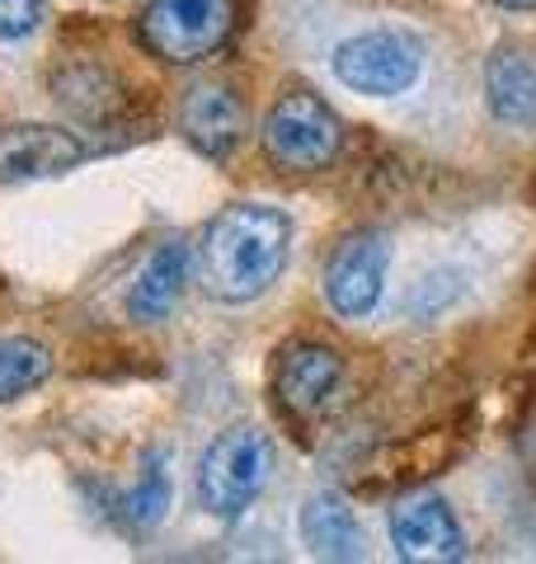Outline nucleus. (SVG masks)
I'll return each mask as SVG.
<instances>
[{"label":"nucleus","instance_id":"15","mask_svg":"<svg viewBox=\"0 0 536 564\" xmlns=\"http://www.w3.org/2000/svg\"><path fill=\"white\" fill-rule=\"evenodd\" d=\"M165 508H170V475H165V462H156L147 466V475H141V485L137 494L128 499V518L137 527H156L160 518H165Z\"/></svg>","mask_w":536,"mask_h":564},{"label":"nucleus","instance_id":"9","mask_svg":"<svg viewBox=\"0 0 536 564\" xmlns=\"http://www.w3.org/2000/svg\"><path fill=\"white\" fill-rule=\"evenodd\" d=\"M179 128L184 141L207 161H226L245 137V109L226 85H193L189 99L179 104Z\"/></svg>","mask_w":536,"mask_h":564},{"label":"nucleus","instance_id":"18","mask_svg":"<svg viewBox=\"0 0 536 564\" xmlns=\"http://www.w3.org/2000/svg\"><path fill=\"white\" fill-rule=\"evenodd\" d=\"M494 6H504V10H536V0H494Z\"/></svg>","mask_w":536,"mask_h":564},{"label":"nucleus","instance_id":"10","mask_svg":"<svg viewBox=\"0 0 536 564\" xmlns=\"http://www.w3.org/2000/svg\"><path fill=\"white\" fill-rule=\"evenodd\" d=\"M339 381H344V362L325 344H297L278 362V400L282 410H292L301 419L325 410L339 391Z\"/></svg>","mask_w":536,"mask_h":564},{"label":"nucleus","instance_id":"2","mask_svg":"<svg viewBox=\"0 0 536 564\" xmlns=\"http://www.w3.org/2000/svg\"><path fill=\"white\" fill-rule=\"evenodd\" d=\"M236 24V0H151L137 20V39L151 57L189 66L212 57Z\"/></svg>","mask_w":536,"mask_h":564},{"label":"nucleus","instance_id":"16","mask_svg":"<svg viewBox=\"0 0 536 564\" xmlns=\"http://www.w3.org/2000/svg\"><path fill=\"white\" fill-rule=\"evenodd\" d=\"M461 296V273L442 269V273H424L415 282V292H409V311L419 315V321H433L438 311H447Z\"/></svg>","mask_w":536,"mask_h":564},{"label":"nucleus","instance_id":"14","mask_svg":"<svg viewBox=\"0 0 536 564\" xmlns=\"http://www.w3.org/2000/svg\"><path fill=\"white\" fill-rule=\"evenodd\" d=\"M47 377H52V352L39 339H24V334L0 339V404L39 391Z\"/></svg>","mask_w":536,"mask_h":564},{"label":"nucleus","instance_id":"1","mask_svg":"<svg viewBox=\"0 0 536 564\" xmlns=\"http://www.w3.org/2000/svg\"><path fill=\"white\" fill-rule=\"evenodd\" d=\"M288 250H292L288 212L268 203H236L203 231L199 282L212 302L245 306L282 278Z\"/></svg>","mask_w":536,"mask_h":564},{"label":"nucleus","instance_id":"8","mask_svg":"<svg viewBox=\"0 0 536 564\" xmlns=\"http://www.w3.org/2000/svg\"><path fill=\"white\" fill-rule=\"evenodd\" d=\"M390 545L400 560L415 564H438V560H461L467 555V536L452 508L442 499H409L390 513Z\"/></svg>","mask_w":536,"mask_h":564},{"label":"nucleus","instance_id":"17","mask_svg":"<svg viewBox=\"0 0 536 564\" xmlns=\"http://www.w3.org/2000/svg\"><path fill=\"white\" fill-rule=\"evenodd\" d=\"M43 24V0H0V43L29 39Z\"/></svg>","mask_w":536,"mask_h":564},{"label":"nucleus","instance_id":"7","mask_svg":"<svg viewBox=\"0 0 536 564\" xmlns=\"http://www.w3.org/2000/svg\"><path fill=\"white\" fill-rule=\"evenodd\" d=\"M85 141L66 128L47 122H20L0 128V184H29V180H57L85 165Z\"/></svg>","mask_w":536,"mask_h":564},{"label":"nucleus","instance_id":"13","mask_svg":"<svg viewBox=\"0 0 536 564\" xmlns=\"http://www.w3.org/2000/svg\"><path fill=\"white\" fill-rule=\"evenodd\" d=\"M184 282H189V245L165 240L132 282V296H128L132 321H141V325L165 321V315L179 306V296H184Z\"/></svg>","mask_w":536,"mask_h":564},{"label":"nucleus","instance_id":"4","mask_svg":"<svg viewBox=\"0 0 536 564\" xmlns=\"http://www.w3.org/2000/svg\"><path fill=\"white\" fill-rule=\"evenodd\" d=\"M339 147H344L339 118L330 104L315 99L311 90H288L264 118V155L288 174L325 170L339 155Z\"/></svg>","mask_w":536,"mask_h":564},{"label":"nucleus","instance_id":"12","mask_svg":"<svg viewBox=\"0 0 536 564\" xmlns=\"http://www.w3.org/2000/svg\"><path fill=\"white\" fill-rule=\"evenodd\" d=\"M301 541H307L311 555H320V560H363V551H367L353 503L334 489H320L307 499V508H301Z\"/></svg>","mask_w":536,"mask_h":564},{"label":"nucleus","instance_id":"3","mask_svg":"<svg viewBox=\"0 0 536 564\" xmlns=\"http://www.w3.org/2000/svg\"><path fill=\"white\" fill-rule=\"evenodd\" d=\"M274 470V443L259 429H226L199 470V508L212 518H240Z\"/></svg>","mask_w":536,"mask_h":564},{"label":"nucleus","instance_id":"11","mask_svg":"<svg viewBox=\"0 0 536 564\" xmlns=\"http://www.w3.org/2000/svg\"><path fill=\"white\" fill-rule=\"evenodd\" d=\"M490 113L508 128H536V57L527 47H494L485 62Z\"/></svg>","mask_w":536,"mask_h":564},{"label":"nucleus","instance_id":"6","mask_svg":"<svg viewBox=\"0 0 536 564\" xmlns=\"http://www.w3.org/2000/svg\"><path fill=\"white\" fill-rule=\"evenodd\" d=\"M386 269H390V245L382 231H353L339 240L330 254V269H325V296L334 315L363 321V315L377 311Z\"/></svg>","mask_w":536,"mask_h":564},{"label":"nucleus","instance_id":"5","mask_svg":"<svg viewBox=\"0 0 536 564\" xmlns=\"http://www.w3.org/2000/svg\"><path fill=\"white\" fill-rule=\"evenodd\" d=\"M330 66L339 85H349L353 95L396 99L405 90H415V80L424 76V47L400 29H367L339 43Z\"/></svg>","mask_w":536,"mask_h":564}]
</instances>
